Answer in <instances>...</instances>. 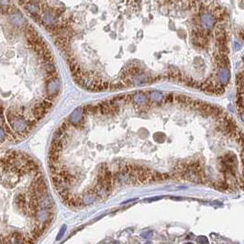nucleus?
Masks as SVG:
<instances>
[{"mask_svg":"<svg viewBox=\"0 0 244 244\" xmlns=\"http://www.w3.org/2000/svg\"><path fill=\"white\" fill-rule=\"evenodd\" d=\"M25 9L29 12L32 17L39 16L40 14V7L36 1H30L26 4Z\"/></svg>","mask_w":244,"mask_h":244,"instance_id":"nucleus-4","label":"nucleus"},{"mask_svg":"<svg viewBox=\"0 0 244 244\" xmlns=\"http://www.w3.org/2000/svg\"><path fill=\"white\" fill-rule=\"evenodd\" d=\"M10 21L15 25H21L24 22V18L20 14H13L10 17Z\"/></svg>","mask_w":244,"mask_h":244,"instance_id":"nucleus-7","label":"nucleus"},{"mask_svg":"<svg viewBox=\"0 0 244 244\" xmlns=\"http://www.w3.org/2000/svg\"><path fill=\"white\" fill-rule=\"evenodd\" d=\"M142 235L144 238H151V236L152 235V231H147V232L142 233Z\"/></svg>","mask_w":244,"mask_h":244,"instance_id":"nucleus-12","label":"nucleus"},{"mask_svg":"<svg viewBox=\"0 0 244 244\" xmlns=\"http://www.w3.org/2000/svg\"><path fill=\"white\" fill-rule=\"evenodd\" d=\"M201 22L205 28H211L215 23L214 17L208 13H205L201 17Z\"/></svg>","mask_w":244,"mask_h":244,"instance_id":"nucleus-5","label":"nucleus"},{"mask_svg":"<svg viewBox=\"0 0 244 244\" xmlns=\"http://www.w3.org/2000/svg\"><path fill=\"white\" fill-rule=\"evenodd\" d=\"M197 242L198 244H209L208 238L205 236H200L197 238Z\"/></svg>","mask_w":244,"mask_h":244,"instance_id":"nucleus-10","label":"nucleus"},{"mask_svg":"<svg viewBox=\"0 0 244 244\" xmlns=\"http://www.w3.org/2000/svg\"><path fill=\"white\" fill-rule=\"evenodd\" d=\"M186 244H193V243H190V242H189V243H186Z\"/></svg>","mask_w":244,"mask_h":244,"instance_id":"nucleus-15","label":"nucleus"},{"mask_svg":"<svg viewBox=\"0 0 244 244\" xmlns=\"http://www.w3.org/2000/svg\"><path fill=\"white\" fill-rule=\"evenodd\" d=\"M53 218L39 164L25 152L0 150V244H35Z\"/></svg>","mask_w":244,"mask_h":244,"instance_id":"nucleus-1","label":"nucleus"},{"mask_svg":"<svg viewBox=\"0 0 244 244\" xmlns=\"http://www.w3.org/2000/svg\"><path fill=\"white\" fill-rule=\"evenodd\" d=\"M134 102L138 105H144L145 103L147 102V96L144 95V94H138V95H135L134 97Z\"/></svg>","mask_w":244,"mask_h":244,"instance_id":"nucleus-8","label":"nucleus"},{"mask_svg":"<svg viewBox=\"0 0 244 244\" xmlns=\"http://www.w3.org/2000/svg\"><path fill=\"white\" fill-rule=\"evenodd\" d=\"M0 8L3 12H8L12 8L10 0H0Z\"/></svg>","mask_w":244,"mask_h":244,"instance_id":"nucleus-6","label":"nucleus"},{"mask_svg":"<svg viewBox=\"0 0 244 244\" xmlns=\"http://www.w3.org/2000/svg\"><path fill=\"white\" fill-rule=\"evenodd\" d=\"M164 138H165V136H164L162 133H157V134L154 135V140H155L156 142H163Z\"/></svg>","mask_w":244,"mask_h":244,"instance_id":"nucleus-9","label":"nucleus"},{"mask_svg":"<svg viewBox=\"0 0 244 244\" xmlns=\"http://www.w3.org/2000/svg\"><path fill=\"white\" fill-rule=\"evenodd\" d=\"M146 244H152V243H151V242H147Z\"/></svg>","mask_w":244,"mask_h":244,"instance_id":"nucleus-14","label":"nucleus"},{"mask_svg":"<svg viewBox=\"0 0 244 244\" xmlns=\"http://www.w3.org/2000/svg\"><path fill=\"white\" fill-rule=\"evenodd\" d=\"M65 228H66V226H63V228H62V231H60V233L58 234V237H57V240H60L61 239V237H62L63 234H64V232H65Z\"/></svg>","mask_w":244,"mask_h":244,"instance_id":"nucleus-11","label":"nucleus"},{"mask_svg":"<svg viewBox=\"0 0 244 244\" xmlns=\"http://www.w3.org/2000/svg\"><path fill=\"white\" fill-rule=\"evenodd\" d=\"M229 78H231L229 71L226 67H222L218 73V82L220 83V86H226V84H228V83L229 82Z\"/></svg>","mask_w":244,"mask_h":244,"instance_id":"nucleus-3","label":"nucleus"},{"mask_svg":"<svg viewBox=\"0 0 244 244\" xmlns=\"http://www.w3.org/2000/svg\"><path fill=\"white\" fill-rule=\"evenodd\" d=\"M60 87H61V84L58 78L51 79L48 82V84H47V93L49 95V98L53 99L54 96H57L60 91Z\"/></svg>","mask_w":244,"mask_h":244,"instance_id":"nucleus-2","label":"nucleus"},{"mask_svg":"<svg viewBox=\"0 0 244 244\" xmlns=\"http://www.w3.org/2000/svg\"><path fill=\"white\" fill-rule=\"evenodd\" d=\"M20 2H21V1H22V2H24V1H27V0H20Z\"/></svg>","mask_w":244,"mask_h":244,"instance_id":"nucleus-13","label":"nucleus"}]
</instances>
